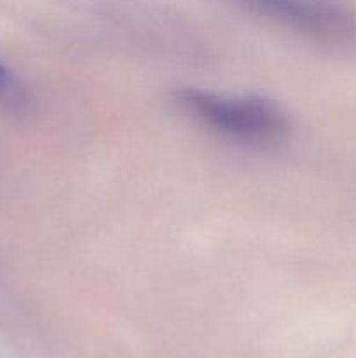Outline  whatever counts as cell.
Returning <instances> with one entry per match:
<instances>
[{
  "label": "cell",
  "instance_id": "3",
  "mask_svg": "<svg viewBox=\"0 0 356 358\" xmlns=\"http://www.w3.org/2000/svg\"><path fill=\"white\" fill-rule=\"evenodd\" d=\"M10 87H13V79H10L9 72L0 65V98L7 96L10 93Z\"/></svg>",
  "mask_w": 356,
  "mask_h": 358
},
{
  "label": "cell",
  "instance_id": "2",
  "mask_svg": "<svg viewBox=\"0 0 356 358\" xmlns=\"http://www.w3.org/2000/svg\"><path fill=\"white\" fill-rule=\"evenodd\" d=\"M253 13L309 37L356 41V14L335 0H237Z\"/></svg>",
  "mask_w": 356,
  "mask_h": 358
},
{
  "label": "cell",
  "instance_id": "1",
  "mask_svg": "<svg viewBox=\"0 0 356 358\" xmlns=\"http://www.w3.org/2000/svg\"><path fill=\"white\" fill-rule=\"evenodd\" d=\"M175 98L202 126L241 142L271 143L288 133L286 114L265 98L223 96L199 87H180Z\"/></svg>",
  "mask_w": 356,
  "mask_h": 358
}]
</instances>
